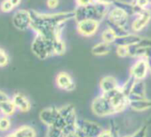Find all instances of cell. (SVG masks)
<instances>
[{
  "label": "cell",
  "mask_w": 151,
  "mask_h": 137,
  "mask_svg": "<svg viewBox=\"0 0 151 137\" xmlns=\"http://www.w3.org/2000/svg\"><path fill=\"white\" fill-rule=\"evenodd\" d=\"M149 63H150V74H151V61H149Z\"/></svg>",
  "instance_id": "cell-35"
},
{
  "label": "cell",
  "mask_w": 151,
  "mask_h": 137,
  "mask_svg": "<svg viewBox=\"0 0 151 137\" xmlns=\"http://www.w3.org/2000/svg\"><path fill=\"white\" fill-rule=\"evenodd\" d=\"M116 0H94L95 3L106 5V6H114V4L116 3Z\"/></svg>",
  "instance_id": "cell-31"
},
{
  "label": "cell",
  "mask_w": 151,
  "mask_h": 137,
  "mask_svg": "<svg viewBox=\"0 0 151 137\" xmlns=\"http://www.w3.org/2000/svg\"><path fill=\"white\" fill-rule=\"evenodd\" d=\"M6 137H16V135H15V133L13 132V133H8Z\"/></svg>",
  "instance_id": "cell-34"
},
{
  "label": "cell",
  "mask_w": 151,
  "mask_h": 137,
  "mask_svg": "<svg viewBox=\"0 0 151 137\" xmlns=\"http://www.w3.org/2000/svg\"><path fill=\"white\" fill-rule=\"evenodd\" d=\"M10 1H11V3L13 4V6H14V7H17V6L21 4L22 0H10Z\"/></svg>",
  "instance_id": "cell-33"
},
{
  "label": "cell",
  "mask_w": 151,
  "mask_h": 137,
  "mask_svg": "<svg viewBox=\"0 0 151 137\" xmlns=\"http://www.w3.org/2000/svg\"><path fill=\"white\" fill-rule=\"evenodd\" d=\"M100 25L101 22L94 20H83L77 22V30L79 35L90 37L98 32Z\"/></svg>",
  "instance_id": "cell-8"
},
{
  "label": "cell",
  "mask_w": 151,
  "mask_h": 137,
  "mask_svg": "<svg viewBox=\"0 0 151 137\" xmlns=\"http://www.w3.org/2000/svg\"><path fill=\"white\" fill-rule=\"evenodd\" d=\"M149 1H150V3H151V0H149Z\"/></svg>",
  "instance_id": "cell-38"
},
{
  "label": "cell",
  "mask_w": 151,
  "mask_h": 137,
  "mask_svg": "<svg viewBox=\"0 0 151 137\" xmlns=\"http://www.w3.org/2000/svg\"><path fill=\"white\" fill-rule=\"evenodd\" d=\"M116 53L117 56L121 58L130 57V46L124 45H116Z\"/></svg>",
  "instance_id": "cell-23"
},
{
  "label": "cell",
  "mask_w": 151,
  "mask_h": 137,
  "mask_svg": "<svg viewBox=\"0 0 151 137\" xmlns=\"http://www.w3.org/2000/svg\"><path fill=\"white\" fill-rule=\"evenodd\" d=\"M9 62V56L8 54L2 49V51L0 52V67H5L8 64Z\"/></svg>",
  "instance_id": "cell-28"
},
{
  "label": "cell",
  "mask_w": 151,
  "mask_h": 137,
  "mask_svg": "<svg viewBox=\"0 0 151 137\" xmlns=\"http://www.w3.org/2000/svg\"><path fill=\"white\" fill-rule=\"evenodd\" d=\"M15 107L22 112H29L31 109V103L28 97L22 93L15 94L12 98Z\"/></svg>",
  "instance_id": "cell-14"
},
{
  "label": "cell",
  "mask_w": 151,
  "mask_h": 137,
  "mask_svg": "<svg viewBox=\"0 0 151 137\" xmlns=\"http://www.w3.org/2000/svg\"><path fill=\"white\" fill-rule=\"evenodd\" d=\"M147 126L143 125L139 127L138 130H136L133 133H132V137H147Z\"/></svg>",
  "instance_id": "cell-27"
},
{
  "label": "cell",
  "mask_w": 151,
  "mask_h": 137,
  "mask_svg": "<svg viewBox=\"0 0 151 137\" xmlns=\"http://www.w3.org/2000/svg\"><path fill=\"white\" fill-rule=\"evenodd\" d=\"M77 127L84 133L86 137H98V135L103 130L102 126L94 121L81 119H78Z\"/></svg>",
  "instance_id": "cell-9"
},
{
  "label": "cell",
  "mask_w": 151,
  "mask_h": 137,
  "mask_svg": "<svg viewBox=\"0 0 151 137\" xmlns=\"http://www.w3.org/2000/svg\"><path fill=\"white\" fill-rule=\"evenodd\" d=\"M8 100H10V98L8 97V95L6 94H5V92L0 90V103H2L4 102H6Z\"/></svg>",
  "instance_id": "cell-32"
},
{
  "label": "cell",
  "mask_w": 151,
  "mask_h": 137,
  "mask_svg": "<svg viewBox=\"0 0 151 137\" xmlns=\"http://www.w3.org/2000/svg\"><path fill=\"white\" fill-rule=\"evenodd\" d=\"M14 6H13L10 0H3L1 4H0V9L3 13H10L14 10Z\"/></svg>",
  "instance_id": "cell-26"
},
{
  "label": "cell",
  "mask_w": 151,
  "mask_h": 137,
  "mask_svg": "<svg viewBox=\"0 0 151 137\" xmlns=\"http://www.w3.org/2000/svg\"><path fill=\"white\" fill-rule=\"evenodd\" d=\"M150 74V63L146 58H139L132 64L129 77L135 81H144Z\"/></svg>",
  "instance_id": "cell-4"
},
{
  "label": "cell",
  "mask_w": 151,
  "mask_h": 137,
  "mask_svg": "<svg viewBox=\"0 0 151 137\" xmlns=\"http://www.w3.org/2000/svg\"><path fill=\"white\" fill-rule=\"evenodd\" d=\"M151 21V11L149 8L139 10L135 15L134 19L130 24L131 31L133 33H139L142 31Z\"/></svg>",
  "instance_id": "cell-6"
},
{
  "label": "cell",
  "mask_w": 151,
  "mask_h": 137,
  "mask_svg": "<svg viewBox=\"0 0 151 137\" xmlns=\"http://www.w3.org/2000/svg\"><path fill=\"white\" fill-rule=\"evenodd\" d=\"M16 137H37V131L34 127L23 125L14 131Z\"/></svg>",
  "instance_id": "cell-18"
},
{
  "label": "cell",
  "mask_w": 151,
  "mask_h": 137,
  "mask_svg": "<svg viewBox=\"0 0 151 137\" xmlns=\"http://www.w3.org/2000/svg\"><path fill=\"white\" fill-rule=\"evenodd\" d=\"M105 95L108 97L109 101L113 106L116 114H120L129 109V98L122 91L121 87H118L117 89L106 94Z\"/></svg>",
  "instance_id": "cell-5"
},
{
  "label": "cell",
  "mask_w": 151,
  "mask_h": 137,
  "mask_svg": "<svg viewBox=\"0 0 151 137\" xmlns=\"http://www.w3.org/2000/svg\"><path fill=\"white\" fill-rule=\"evenodd\" d=\"M112 45H109L102 41L95 44L92 48V53L95 56H105L111 52Z\"/></svg>",
  "instance_id": "cell-17"
},
{
  "label": "cell",
  "mask_w": 151,
  "mask_h": 137,
  "mask_svg": "<svg viewBox=\"0 0 151 137\" xmlns=\"http://www.w3.org/2000/svg\"><path fill=\"white\" fill-rule=\"evenodd\" d=\"M16 110L17 109H16L12 99L0 103V112H1V114L4 116H6V117L13 116L15 113Z\"/></svg>",
  "instance_id": "cell-19"
},
{
  "label": "cell",
  "mask_w": 151,
  "mask_h": 137,
  "mask_svg": "<svg viewBox=\"0 0 151 137\" xmlns=\"http://www.w3.org/2000/svg\"><path fill=\"white\" fill-rule=\"evenodd\" d=\"M120 86H121V84L119 83L117 79L111 75L102 77L101 79L100 84H99L101 94H109V93L117 89L118 87H120Z\"/></svg>",
  "instance_id": "cell-12"
},
{
  "label": "cell",
  "mask_w": 151,
  "mask_h": 137,
  "mask_svg": "<svg viewBox=\"0 0 151 137\" xmlns=\"http://www.w3.org/2000/svg\"><path fill=\"white\" fill-rule=\"evenodd\" d=\"M45 137H46V136H45Z\"/></svg>",
  "instance_id": "cell-39"
},
{
  "label": "cell",
  "mask_w": 151,
  "mask_h": 137,
  "mask_svg": "<svg viewBox=\"0 0 151 137\" xmlns=\"http://www.w3.org/2000/svg\"><path fill=\"white\" fill-rule=\"evenodd\" d=\"M32 22L30 11L20 9L15 12L13 16V24L19 30H26L30 29Z\"/></svg>",
  "instance_id": "cell-7"
},
{
  "label": "cell",
  "mask_w": 151,
  "mask_h": 137,
  "mask_svg": "<svg viewBox=\"0 0 151 137\" xmlns=\"http://www.w3.org/2000/svg\"><path fill=\"white\" fill-rule=\"evenodd\" d=\"M11 128V120L9 117L2 115L0 117V132H7Z\"/></svg>",
  "instance_id": "cell-22"
},
{
  "label": "cell",
  "mask_w": 151,
  "mask_h": 137,
  "mask_svg": "<svg viewBox=\"0 0 151 137\" xmlns=\"http://www.w3.org/2000/svg\"><path fill=\"white\" fill-rule=\"evenodd\" d=\"M54 55H62L66 52V45L61 37H58L52 40Z\"/></svg>",
  "instance_id": "cell-21"
},
{
  "label": "cell",
  "mask_w": 151,
  "mask_h": 137,
  "mask_svg": "<svg viewBox=\"0 0 151 137\" xmlns=\"http://www.w3.org/2000/svg\"><path fill=\"white\" fill-rule=\"evenodd\" d=\"M112 6L119 7L120 9H122L123 11H124L130 17L131 16H134L139 11V9H138L133 5L132 2L124 1V0H116V3L114 4V6Z\"/></svg>",
  "instance_id": "cell-16"
},
{
  "label": "cell",
  "mask_w": 151,
  "mask_h": 137,
  "mask_svg": "<svg viewBox=\"0 0 151 137\" xmlns=\"http://www.w3.org/2000/svg\"><path fill=\"white\" fill-rule=\"evenodd\" d=\"M59 3H60L59 0H47V1H46L47 7L50 8V9H55V8H57L58 6H59Z\"/></svg>",
  "instance_id": "cell-30"
},
{
  "label": "cell",
  "mask_w": 151,
  "mask_h": 137,
  "mask_svg": "<svg viewBox=\"0 0 151 137\" xmlns=\"http://www.w3.org/2000/svg\"><path fill=\"white\" fill-rule=\"evenodd\" d=\"M142 37L139 36L137 33H133V32H130L124 36L122 37H117L114 45H124V46H132L137 45L140 40H141Z\"/></svg>",
  "instance_id": "cell-13"
},
{
  "label": "cell",
  "mask_w": 151,
  "mask_h": 137,
  "mask_svg": "<svg viewBox=\"0 0 151 137\" xmlns=\"http://www.w3.org/2000/svg\"><path fill=\"white\" fill-rule=\"evenodd\" d=\"M55 85L60 90L66 92L73 91L76 88V83L73 78L66 71H60L57 74L55 78Z\"/></svg>",
  "instance_id": "cell-11"
},
{
  "label": "cell",
  "mask_w": 151,
  "mask_h": 137,
  "mask_svg": "<svg viewBox=\"0 0 151 137\" xmlns=\"http://www.w3.org/2000/svg\"><path fill=\"white\" fill-rule=\"evenodd\" d=\"M129 109L137 112L147 111L151 109V100H149L147 97V98L129 101Z\"/></svg>",
  "instance_id": "cell-15"
},
{
  "label": "cell",
  "mask_w": 151,
  "mask_h": 137,
  "mask_svg": "<svg viewBox=\"0 0 151 137\" xmlns=\"http://www.w3.org/2000/svg\"><path fill=\"white\" fill-rule=\"evenodd\" d=\"M132 3L139 10L147 9L148 6H151L149 0H132Z\"/></svg>",
  "instance_id": "cell-24"
},
{
  "label": "cell",
  "mask_w": 151,
  "mask_h": 137,
  "mask_svg": "<svg viewBox=\"0 0 151 137\" xmlns=\"http://www.w3.org/2000/svg\"><path fill=\"white\" fill-rule=\"evenodd\" d=\"M63 136V133L62 130L54 127V126H51L48 127V132L46 134V137H62Z\"/></svg>",
  "instance_id": "cell-25"
},
{
  "label": "cell",
  "mask_w": 151,
  "mask_h": 137,
  "mask_svg": "<svg viewBox=\"0 0 151 137\" xmlns=\"http://www.w3.org/2000/svg\"><path fill=\"white\" fill-rule=\"evenodd\" d=\"M94 3V0H76V5L78 7H85L91 6Z\"/></svg>",
  "instance_id": "cell-29"
},
{
  "label": "cell",
  "mask_w": 151,
  "mask_h": 137,
  "mask_svg": "<svg viewBox=\"0 0 151 137\" xmlns=\"http://www.w3.org/2000/svg\"><path fill=\"white\" fill-rule=\"evenodd\" d=\"M91 109L93 113L99 118H108L116 115L108 97L101 93L93 98Z\"/></svg>",
  "instance_id": "cell-2"
},
{
  "label": "cell",
  "mask_w": 151,
  "mask_h": 137,
  "mask_svg": "<svg viewBox=\"0 0 151 137\" xmlns=\"http://www.w3.org/2000/svg\"><path fill=\"white\" fill-rule=\"evenodd\" d=\"M1 51H2V49H1V48H0V52H1Z\"/></svg>",
  "instance_id": "cell-37"
},
{
  "label": "cell",
  "mask_w": 151,
  "mask_h": 137,
  "mask_svg": "<svg viewBox=\"0 0 151 137\" xmlns=\"http://www.w3.org/2000/svg\"><path fill=\"white\" fill-rule=\"evenodd\" d=\"M31 50L40 60H45L49 57L54 56L52 40L46 39L39 35H36L31 44Z\"/></svg>",
  "instance_id": "cell-3"
},
{
  "label": "cell",
  "mask_w": 151,
  "mask_h": 137,
  "mask_svg": "<svg viewBox=\"0 0 151 137\" xmlns=\"http://www.w3.org/2000/svg\"><path fill=\"white\" fill-rule=\"evenodd\" d=\"M116 37H116L115 31L108 26L101 33V40L109 45H114Z\"/></svg>",
  "instance_id": "cell-20"
},
{
  "label": "cell",
  "mask_w": 151,
  "mask_h": 137,
  "mask_svg": "<svg viewBox=\"0 0 151 137\" xmlns=\"http://www.w3.org/2000/svg\"><path fill=\"white\" fill-rule=\"evenodd\" d=\"M2 116V114H1V112H0V117H1Z\"/></svg>",
  "instance_id": "cell-36"
},
{
  "label": "cell",
  "mask_w": 151,
  "mask_h": 137,
  "mask_svg": "<svg viewBox=\"0 0 151 137\" xmlns=\"http://www.w3.org/2000/svg\"><path fill=\"white\" fill-rule=\"evenodd\" d=\"M60 118V110L54 107L45 108L42 110L39 113V118L41 122L44 125H45L47 127L53 126L57 123Z\"/></svg>",
  "instance_id": "cell-10"
},
{
  "label": "cell",
  "mask_w": 151,
  "mask_h": 137,
  "mask_svg": "<svg viewBox=\"0 0 151 137\" xmlns=\"http://www.w3.org/2000/svg\"><path fill=\"white\" fill-rule=\"evenodd\" d=\"M109 9L110 6L95 2L93 5L85 7L77 6V8L74 10V20H76L77 22L83 20H94L99 22H101L107 18Z\"/></svg>",
  "instance_id": "cell-1"
}]
</instances>
